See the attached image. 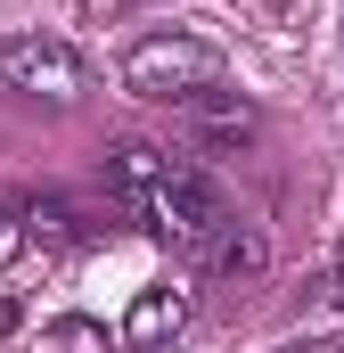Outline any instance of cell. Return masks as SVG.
Returning <instances> with one entry per match:
<instances>
[{"label": "cell", "instance_id": "52a82bcc", "mask_svg": "<svg viewBox=\"0 0 344 353\" xmlns=\"http://www.w3.org/2000/svg\"><path fill=\"white\" fill-rule=\"evenodd\" d=\"M25 247L66 255V247H74V205H66V197H25Z\"/></svg>", "mask_w": 344, "mask_h": 353}, {"label": "cell", "instance_id": "5bb4252c", "mask_svg": "<svg viewBox=\"0 0 344 353\" xmlns=\"http://www.w3.org/2000/svg\"><path fill=\"white\" fill-rule=\"evenodd\" d=\"M336 288H344V271H336Z\"/></svg>", "mask_w": 344, "mask_h": 353}, {"label": "cell", "instance_id": "6da1fadb", "mask_svg": "<svg viewBox=\"0 0 344 353\" xmlns=\"http://www.w3.org/2000/svg\"><path fill=\"white\" fill-rule=\"evenodd\" d=\"M140 222H148L156 239H172L180 255H197V263H205V255L222 247V230H230L238 214H230V197H222L213 181L197 173V165H180V157H172V173H164V189H156V197L140 205Z\"/></svg>", "mask_w": 344, "mask_h": 353}, {"label": "cell", "instance_id": "5b68a950", "mask_svg": "<svg viewBox=\"0 0 344 353\" xmlns=\"http://www.w3.org/2000/svg\"><path fill=\"white\" fill-rule=\"evenodd\" d=\"M180 329H189V288L164 279V288H140V296H131V312H123L115 337H123L131 353H156V345H172Z\"/></svg>", "mask_w": 344, "mask_h": 353}, {"label": "cell", "instance_id": "3957f363", "mask_svg": "<svg viewBox=\"0 0 344 353\" xmlns=\"http://www.w3.org/2000/svg\"><path fill=\"white\" fill-rule=\"evenodd\" d=\"M0 83L8 90H33V99H58V107H74L90 90V66L58 41V33H8L0 41Z\"/></svg>", "mask_w": 344, "mask_h": 353}, {"label": "cell", "instance_id": "9c48e42d", "mask_svg": "<svg viewBox=\"0 0 344 353\" xmlns=\"http://www.w3.org/2000/svg\"><path fill=\"white\" fill-rule=\"evenodd\" d=\"M41 345H50V353H107V329L83 321V312H66V321H50V329H41Z\"/></svg>", "mask_w": 344, "mask_h": 353}, {"label": "cell", "instance_id": "7c38bea8", "mask_svg": "<svg viewBox=\"0 0 344 353\" xmlns=\"http://www.w3.org/2000/svg\"><path fill=\"white\" fill-rule=\"evenodd\" d=\"M279 353H312V345H279Z\"/></svg>", "mask_w": 344, "mask_h": 353}, {"label": "cell", "instance_id": "7a4b0ae2", "mask_svg": "<svg viewBox=\"0 0 344 353\" xmlns=\"http://www.w3.org/2000/svg\"><path fill=\"white\" fill-rule=\"evenodd\" d=\"M222 83V50L213 41H197V33H140L131 50H123V90H140V99H197V90Z\"/></svg>", "mask_w": 344, "mask_h": 353}, {"label": "cell", "instance_id": "30bf717a", "mask_svg": "<svg viewBox=\"0 0 344 353\" xmlns=\"http://www.w3.org/2000/svg\"><path fill=\"white\" fill-rule=\"evenodd\" d=\"M25 255V197H0V271Z\"/></svg>", "mask_w": 344, "mask_h": 353}, {"label": "cell", "instance_id": "277c9868", "mask_svg": "<svg viewBox=\"0 0 344 353\" xmlns=\"http://www.w3.org/2000/svg\"><path fill=\"white\" fill-rule=\"evenodd\" d=\"M180 115H189V132L205 140V148H238V140H255L262 132V107L255 99H238V90H197V99H180Z\"/></svg>", "mask_w": 344, "mask_h": 353}, {"label": "cell", "instance_id": "4fadbf2b", "mask_svg": "<svg viewBox=\"0 0 344 353\" xmlns=\"http://www.w3.org/2000/svg\"><path fill=\"white\" fill-rule=\"evenodd\" d=\"M270 8H295V0H270Z\"/></svg>", "mask_w": 344, "mask_h": 353}, {"label": "cell", "instance_id": "ba28073f", "mask_svg": "<svg viewBox=\"0 0 344 353\" xmlns=\"http://www.w3.org/2000/svg\"><path fill=\"white\" fill-rule=\"evenodd\" d=\"M262 263H270V247H262V230H246V222H230L222 247L205 255V271H222V279H255Z\"/></svg>", "mask_w": 344, "mask_h": 353}, {"label": "cell", "instance_id": "8992f818", "mask_svg": "<svg viewBox=\"0 0 344 353\" xmlns=\"http://www.w3.org/2000/svg\"><path fill=\"white\" fill-rule=\"evenodd\" d=\"M164 173H172V157L156 148V140H115V148H107V189H115L131 214L164 189Z\"/></svg>", "mask_w": 344, "mask_h": 353}, {"label": "cell", "instance_id": "8fae6325", "mask_svg": "<svg viewBox=\"0 0 344 353\" xmlns=\"http://www.w3.org/2000/svg\"><path fill=\"white\" fill-rule=\"evenodd\" d=\"M17 321H25V312H17V304L0 296V337H17Z\"/></svg>", "mask_w": 344, "mask_h": 353}]
</instances>
